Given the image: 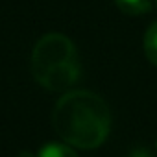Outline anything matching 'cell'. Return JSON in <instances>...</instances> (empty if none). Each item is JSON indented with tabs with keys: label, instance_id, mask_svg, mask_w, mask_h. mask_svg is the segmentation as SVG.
Here are the masks:
<instances>
[{
	"label": "cell",
	"instance_id": "3",
	"mask_svg": "<svg viewBox=\"0 0 157 157\" xmlns=\"http://www.w3.org/2000/svg\"><path fill=\"white\" fill-rule=\"evenodd\" d=\"M115 4L122 13H126L129 17H139L151 10L150 0H115Z\"/></svg>",
	"mask_w": 157,
	"mask_h": 157
},
{
	"label": "cell",
	"instance_id": "2",
	"mask_svg": "<svg viewBox=\"0 0 157 157\" xmlns=\"http://www.w3.org/2000/svg\"><path fill=\"white\" fill-rule=\"evenodd\" d=\"M32 72L46 91H67L80 78L76 46L63 33L43 35L32 52Z\"/></svg>",
	"mask_w": 157,
	"mask_h": 157
},
{
	"label": "cell",
	"instance_id": "4",
	"mask_svg": "<svg viewBox=\"0 0 157 157\" xmlns=\"http://www.w3.org/2000/svg\"><path fill=\"white\" fill-rule=\"evenodd\" d=\"M37 157H78V153H76L72 148L65 146V144L50 142V144H44V146L39 150Z\"/></svg>",
	"mask_w": 157,
	"mask_h": 157
},
{
	"label": "cell",
	"instance_id": "1",
	"mask_svg": "<svg viewBox=\"0 0 157 157\" xmlns=\"http://www.w3.org/2000/svg\"><path fill=\"white\" fill-rule=\"evenodd\" d=\"M52 126L70 146L93 150L107 139L111 111L104 98L91 91H70L56 104Z\"/></svg>",
	"mask_w": 157,
	"mask_h": 157
},
{
	"label": "cell",
	"instance_id": "6",
	"mask_svg": "<svg viewBox=\"0 0 157 157\" xmlns=\"http://www.w3.org/2000/svg\"><path fill=\"white\" fill-rule=\"evenodd\" d=\"M21 157H33V155H32V153H28V151H24V153H22Z\"/></svg>",
	"mask_w": 157,
	"mask_h": 157
},
{
	"label": "cell",
	"instance_id": "5",
	"mask_svg": "<svg viewBox=\"0 0 157 157\" xmlns=\"http://www.w3.org/2000/svg\"><path fill=\"white\" fill-rule=\"evenodd\" d=\"M144 52L150 63L157 67V22H153L144 35Z\"/></svg>",
	"mask_w": 157,
	"mask_h": 157
}]
</instances>
